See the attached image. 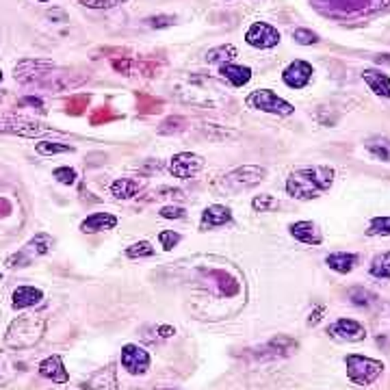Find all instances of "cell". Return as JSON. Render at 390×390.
Here are the masks:
<instances>
[{
    "mask_svg": "<svg viewBox=\"0 0 390 390\" xmlns=\"http://www.w3.org/2000/svg\"><path fill=\"white\" fill-rule=\"evenodd\" d=\"M176 96L187 104L208 108H217L226 102V89L215 78H208L204 74L187 76L180 85H176Z\"/></svg>",
    "mask_w": 390,
    "mask_h": 390,
    "instance_id": "6da1fadb",
    "label": "cell"
},
{
    "mask_svg": "<svg viewBox=\"0 0 390 390\" xmlns=\"http://www.w3.org/2000/svg\"><path fill=\"white\" fill-rule=\"evenodd\" d=\"M334 182V170L332 167H306L297 170L287 180V191L295 200H313L319 198L323 191H327Z\"/></svg>",
    "mask_w": 390,
    "mask_h": 390,
    "instance_id": "7a4b0ae2",
    "label": "cell"
},
{
    "mask_svg": "<svg viewBox=\"0 0 390 390\" xmlns=\"http://www.w3.org/2000/svg\"><path fill=\"white\" fill-rule=\"evenodd\" d=\"M46 317L26 313L13 319L5 334V345L9 349H31L35 347L46 334Z\"/></svg>",
    "mask_w": 390,
    "mask_h": 390,
    "instance_id": "3957f363",
    "label": "cell"
},
{
    "mask_svg": "<svg viewBox=\"0 0 390 390\" xmlns=\"http://www.w3.org/2000/svg\"><path fill=\"white\" fill-rule=\"evenodd\" d=\"M345 365H347V375L356 386H371L384 373V365L379 360L358 356V353H349L345 358Z\"/></svg>",
    "mask_w": 390,
    "mask_h": 390,
    "instance_id": "277c9868",
    "label": "cell"
},
{
    "mask_svg": "<svg viewBox=\"0 0 390 390\" xmlns=\"http://www.w3.org/2000/svg\"><path fill=\"white\" fill-rule=\"evenodd\" d=\"M265 178H267L265 167L243 165V167H237V170H232L230 174L224 176V180H221V189L234 195V193H241V191H247V189L260 184Z\"/></svg>",
    "mask_w": 390,
    "mask_h": 390,
    "instance_id": "5b68a950",
    "label": "cell"
},
{
    "mask_svg": "<svg viewBox=\"0 0 390 390\" xmlns=\"http://www.w3.org/2000/svg\"><path fill=\"white\" fill-rule=\"evenodd\" d=\"M0 132L20 134V137H44V134H61L52 126H46L42 122L29 120V118H15V115H3L0 118Z\"/></svg>",
    "mask_w": 390,
    "mask_h": 390,
    "instance_id": "8992f818",
    "label": "cell"
},
{
    "mask_svg": "<svg viewBox=\"0 0 390 390\" xmlns=\"http://www.w3.org/2000/svg\"><path fill=\"white\" fill-rule=\"evenodd\" d=\"M247 106L265 111V113H271V115H280V118H287L293 113V104H289L287 100H282L280 96H275L269 89H258V92L249 94Z\"/></svg>",
    "mask_w": 390,
    "mask_h": 390,
    "instance_id": "52a82bcc",
    "label": "cell"
},
{
    "mask_svg": "<svg viewBox=\"0 0 390 390\" xmlns=\"http://www.w3.org/2000/svg\"><path fill=\"white\" fill-rule=\"evenodd\" d=\"M204 167V158L193 152H180L170 161V174L180 180H189Z\"/></svg>",
    "mask_w": 390,
    "mask_h": 390,
    "instance_id": "ba28073f",
    "label": "cell"
},
{
    "mask_svg": "<svg viewBox=\"0 0 390 390\" xmlns=\"http://www.w3.org/2000/svg\"><path fill=\"white\" fill-rule=\"evenodd\" d=\"M50 70H54L52 61H46V59H22L13 68V76H15V80L24 82V85H29V82H35V80L48 76Z\"/></svg>",
    "mask_w": 390,
    "mask_h": 390,
    "instance_id": "9c48e42d",
    "label": "cell"
},
{
    "mask_svg": "<svg viewBox=\"0 0 390 390\" xmlns=\"http://www.w3.org/2000/svg\"><path fill=\"white\" fill-rule=\"evenodd\" d=\"M122 367L126 369V373L130 375H144L150 369V353L139 347V345H124L122 349Z\"/></svg>",
    "mask_w": 390,
    "mask_h": 390,
    "instance_id": "30bf717a",
    "label": "cell"
},
{
    "mask_svg": "<svg viewBox=\"0 0 390 390\" xmlns=\"http://www.w3.org/2000/svg\"><path fill=\"white\" fill-rule=\"evenodd\" d=\"M245 42L254 48L265 50V48H273V46L280 44V33H277L267 22H254L245 33Z\"/></svg>",
    "mask_w": 390,
    "mask_h": 390,
    "instance_id": "8fae6325",
    "label": "cell"
},
{
    "mask_svg": "<svg viewBox=\"0 0 390 390\" xmlns=\"http://www.w3.org/2000/svg\"><path fill=\"white\" fill-rule=\"evenodd\" d=\"M327 334L332 339L336 341H347V343H356V341H362L367 336L365 327H362L358 321L353 319H339L336 323H332L327 327Z\"/></svg>",
    "mask_w": 390,
    "mask_h": 390,
    "instance_id": "7c38bea8",
    "label": "cell"
},
{
    "mask_svg": "<svg viewBox=\"0 0 390 390\" xmlns=\"http://www.w3.org/2000/svg\"><path fill=\"white\" fill-rule=\"evenodd\" d=\"M282 78H284V82L291 89H303L310 82V78H313V65L306 63V61H293L284 70Z\"/></svg>",
    "mask_w": 390,
    "mask_h": 390,
    "instance_id": "4fadbf2b",
    "label": "cell"
},
{
    "mask_svg": "<svg viewBox=\"0 0 390 390\" xmlns=\"http://www.w3.org/2000/svg\"><path fill=\"white\" fill-rule=\"evenodd\" d=\"M232 221V210L228 206H221V204H213L202 213L200 219V228L202 230H215L219 226H226Z\"/></svg>",
    "mask_w": 390,
    "mask_h": 390,
    "instance_id": "5bb4252c",
    "label": "cell"
},
{
    "mask_svg": "<svg viewBox=\"0 0 390 390\" xmlns=\"http://www.w3.org/2000/svg\"><path fill=\"white\" fill-rule=\"evenodd\" d=\"M37 369H39V375L42 377H46V379H50L54 384H65L70 379V375H68V371L63 367L61 356H48L46 360L39 362Z\"/></svg>",
    "mask_w": 390,
    "mask_h": 390,
    "instance_id": "9a60e30c",
    "label": "cell"
},
{
    "mask_svg": "<svg viewBox=\"0 0 390 390\" xmlns=\"http://www.w3.org/2000/svg\"><path fill=\"white\" fill-rule=\"evenodd\" d=\"M118 226V217L111 213H94L80 224V232L85 234H96L104 230H113Z\"/></svg>",
    "mask_w": 390,
    "mask_h": 390,
    "instance_id": "2e32d148",
    "label": "cell"
},
{
    "mask_svg": "<svg viewBox=\"0 0 390 390\" xmlns=\"http://www.w3.org/2000/svg\"><path fill=\"white\" fill-rule=\"evenodd\" d=\"M44 299V291L35 289V287H18L11 295V306L15 310H26L33 308V306L42 303Z\"/></svg>",
    "mask_w": 390,
    "mask_h": 390,
    "instance_id": "e0dca14e",
    "label": "cell"
},
{
    "mask_svg": "<svg viewBox=\"0 0 390 390\" xmlns=\"http://www.w3.org/2000/svg\"><path fill=\"white\" fill-rule=\"evenodd\" d=\"M289 230L297 241H301L306 245H319L323 241V234L315 221H297V224H293Z\"/></svg>",
    "mask_w": 390,
    "mask_h": 390,
    "instance_id": "ac0fdd59",
    "label": "cell"
},
{
    "mask_svg": "<svg viewBox=\"0 0 390 390\" xmlns=\"http://www.w3.org/2000/svg\"><path fill=\"white\" fill-rule=\"evenodd\" d=\"M115 388H118V377L113 367L100 369L87 382H82V390H115Z\"/></svg>",
    "mask_w": 390,
    "mask_h": 390,
    "instance_id": "d6986e66",
    "label": "cell"
},
{
    "mask_svg": "<svg viewBox=\"0 0 390 390\" xmlns=\"http://www.w3.org/2000/svg\"><path fill=\"white\" fill-rule=\"evenodd\" d=\"M146 180H137V178H118L113 184H111V195L115 200H130L134 195L144 189Z\"/></svg>",
    "mask_w": 390,
    "mask_h": 390,
    "instance_id": "ffe728a7",
    "label": "cell"
},
{
    "mask_svg": "<svg viewBox=\"0 0 390 390\" xmlns=\"http://www.w3.org/2000/svg\"><path fill=\"white\" fill-rule=\"evenodd\" d=\"M219 74L224 76L232 87H243L249 82V78H252V70L243 68V65H232V63L219 65Z\"/></svg>",
    "mask_w": 390,
    "mask_h": 390,
    "instance_id": "44dd1931",
    "label": "cell"
},
{
    "mask_svg": "<svg viewBox=\"0 0 390 390\" xmlns=\"http://www.w3.org/2000/svg\"><path fill=\"white\" fill-rule=\"evenodd\" d=\"M297 349V343L287 339V336H277L273 341H269L265 347H260L258 356H269V358H277V356H289Z\"/></svg>",
    "mask_w": 390,
    "mask_h": 390,
    "instance_id": "7402d4cb",
    "label": "cell"
},
{
    "mask_svg": "<svg viewBox=\"0 0 390 390\" xmlns=\"http://www.w3.org/2000/svg\"><path fill=\"white\" fill-rule=\"evenodd\" d=\"M365 82L371 87V92H375L377 96H384V98H390V78L377 70H367L362 74Z\"/></svg>",
    "mask_w": 390,
    "mask_h": 390,
    "instance_id": "603a6c76",
    "label": "cell"
},
{
    "mask_svg": "<svg viewBox=\"0 0 390 390\" xmlns=\"http://www.w3.org/2000/svg\"><path fill=\"white\" fill-rule=\"evenodd\" d=\"M50 247H52V239L46 234V232H39L35 239H31L29 243H26L22 247V252L29 256V260H33V256H44L50 252Z\"/></svg>",
    "mask_w": 390,
    "mask_h": 390,
    "instance_id": "cb8c5ba5",
    "label": "cell"
},
{
    "mask_svg": "<svg viewBox=\"0 0 390 390\" xmlns=\"http://www.w3.org/2000/svg\"><path fill=\"white\" fill-rule=\"evenodd\" d=\"M327 267L339 271V273H349L353 271V267L358 265V256L356 254H347V252H339V254H329L325 258Z\"/></svg>",
    "mask_w": 390,
    "mask_h": 390,
    "instance_id": "d4e9b609",
    "label": "cell"
},
{
    "mask_svg": "<svg viewBox=\"0 0 390 390\" xmlns=\"http://www.w3.org/2000/svg\"><path fill=\"white\" fill-rule=\"evenodd\" d=\"M20 373V365L9 356V353H0V388L11 384Z\"/></svg>",
    "mask_w": 390,
    "mask_h": 390,
    "instance_id": "484cf974",
    "label": "cell"
},
{
    "mask_svg": "<svg viewBox=\"0 0 390 390\" xmlns=\"http://www.w3.org/2000/svg\"><path fill=\"white\" fill-rule=\"evenodd\" d=\"M367 150L371 152L373 158L390 163V139H386V137L369 139V141H367Z\"/></svg>",
    "mask_w": 390,
    "mask_h": 390,
    "instance_id": "4316f807",
    "label": "cell"
},
{
    "mask_svg": "<svg viewBox=\"0 0 390 390\" xmlns=\"http://www.w3.org/2000/svg\"><path fill=\"white\" fill-rule=\"evenodd\" d=\"M237 57V48L234 46H219L206 52V61L208 63H219V65H226Z\"/></svg>",
    "mask_w": 390,
    "mask_h": 390,
    "instance_id": "83f0119b",
    "label": "cell"
},
{
    "mask_svg": "<svg viewBox=\"0 0 390 390\" xmlns=\"http://www.w3.org/2000/svg\"><path fill=\"white\" fill-rule=\"evenodd\" d=\"M37 154L42 156H54V154H65V152H74V146L70 144H59V141H39L35 146Z\"/></svg>",
    "mask_w": 390,
    "mask_h": 390,
    "instance_id": "f1b7e54d",
    "label": "cell"
},
{
    "mask_svg": "<svg viewBox=\"0 0 390 390\" xmlns=\"http://www.w3.org/2000/svg\"><path fill=\"white\" fill-rule=\"evenodd\" d=\"M371 275L373 277H379V280H388V277H390V252L373 258V263H371Z\"/></svg>",
    "mask_w": 390,
    "mask_h": 390,
    "instance_id": "f546056e",
    "label": "cell"
},
{
    "mask_svg": "<svg viewBox=\"0 0 390 390\" xmlns=\"http://www.w3.org/2000/svg\"><path fill=\"white\" fill-rule=\"evenodd\" d=\"M126 256L128 258H148V256H154V247L148 241H139V243H132L130 247H126Z\"/></svg>",
    "mask_w": 390,
    "mask_h": 390,
    "instance_id": "4dcf8cb0",
    "label": "cell"
},
{
    "mask_svg": "<svg viewBox=\"0 0 390 390\" xmlns=\"http://www.w3.org/2000/svg\"><path fill=\"white\" fill-rule=\"evenodd\" d=\"M367 234L369 237H388L390 234V217H373Z\"/></svg>",
    "mask_w": 390,
    "mask_h": 390,
    "instance_id": "1f68e13d",
    "label": "cell"
},
{
    "mask_svg": "<svg viewBox=\"0 0 390 390\" xmlns=\"http://www.w3.org/2000/svg\"><path fill=\"white\" fill-rule=\"evenodd\" d=\"M280 204H277V200L273 198V195H269V193H263V195H256V198L252 200V208L256 210V213H269V210H273V208H277Z\"/></svg>",
    "mask_w": 390,
    "mask_h": 390,
    "instance_id": "d6a6232c",
    "label": "cell"
},
{
    "mask_svg": "<svg viewBox=\"0 0 390 390\" xmlns=\"http://www.w3.org/2000/svg\"><path fill=\"white\" fill-rule=\"evenodd\" d=\"M184 126H187V120H182V118H167V120L158 126V132H161V134H174V132L184 130Z\"/></svg>",
    "mask_w": 390,
    "mask_h": 390,
    "instance_id": "836d02e7",
    "label": "cell"
},
{
    "mask_svg": "<svg viewBox=\"0 0 390 390\" xmlns=\"http://www.w3.org/2000/svg\"><path fill=\"white\" fill-rule=\"evenodd\" d=\"M349 299L356 303V306H371L375 303V295L371 291H365V289H351L349 291Z\"/></svg>",
    "mask_w": 390,
    "mask_h": 390,
    "instance_id": "e575fe53",
    "label": "cell"
},
{
    "mask_svg": "<svg viewBox=\"0 0 390 390\" xmlns=\"http://www.w3.org/2000/svg\"><path fill=\"white\" fill-rule=\"evenodd\" d=\"M158 241H161V247L170 252V249H174V247L180 243V234L174 232V230H163V232L158 234Z\"/></svg>",
    "mask_w": 390,
    "mask_h": 390,
    "instance_id": "d590c367",
    "label": "cell"
},
{
    "mask_svg": "<svg viewBox=\"0 0 390 390\" xmlns=\"http://www.w3.org/2000/svg\"><path fill=\"white\" fill-rule=\"evenodd\" d=\"M52 176L57 178L61 184H74L76 182V172L72 170V167H57V170L52 172Z\"/></svg>",
    "mask_w": 390,
    "mask_h": 390,
    "instance_id": "8d00e7d4",
    "label": "cell"
},
{
    "mask_svg": "<svg viewBox=\"0 0 390 390\" xmlns=\"http://www.w3.org/2000/svg\"><path fill=\"white\" fill-rule=\"evenodd\" d=\"M293 39L297 44H301V46H310V44H317L319 42V35L313 33V31H308V29H297L293 33Z\"/></svg>",
    "mask_w": 390,
    "mask_h": 390,
    "instance_id": "74e56055",
    "label": "cell"
},
{
    "mask_svg": "<svg viewBox=\"0 0 390 390\" xmlns=\"http://www.w3.org/2000/svg\"><path fill=\"white\" fill-rule=\"evenodd\" d=\"M126 3V0H82L80 5H85L89 9H111V7H118Z\"/></svg>",
    "mask_w": 390,
    "mask_h": 390,
    "instance_id": "f35d334b",
    "label": "cell"
},
{
    "mask_svg": "<svg viewBox=\"0 0 390 390\" xmlns=\"http://www.w3.org/2000/svg\"><path fill=\"white\" fill-rule=\"evenodd\" d=\"M163 219H182L187 215V210L182 206H163L158 213Z\"/></svg>",
    "mask_w": 390,
    "mask_h": 390,
    "instance_id": "ab89813d",
    "label": "cell"
},
{
    "mask_svg": "<svg viewBox=\"0 0 390 390\" xmlns=\"http://www.w3.org/2000/svg\"><path fill=\"white\" fill-rule=\"evenodd\" d=\"M146 22L150 26H156V29H163V26H172L174 24V18L172 15H158V18H148Z\"/></svg>",
    "mask_w": 390,
    "mask_h": 390,
    "instance_id": "60d3db41",
    "label": "cell"
},
{
    "mask_svg": "<svg viewBox=\"0 0 390 390\" xmlns=\"http://www.w3.org/2000/svg\"><path fill=\"white\" fill-rule=\"evenodd\" d=\"M20 104H29V106H35L37 111H44V102L39 98H24Z\"/></svg>",
    "mask_w": 390,
    "mask_h": 390,
    "instance_id": "b9f144b4",
    "label": "cell"
},
{
    "mask_svg": "<svg viewBox=\"0 0 390 390\" xmlns=\"http://www.w3.org/2000/svg\"><path fill=\"white\" fill-rule=\"evenodd\" d=\"M158 332H161V336H172V334H176V329L174 327H170V325H163V327H158Z\"/></svg>",
    "mask_w": 390,
    "mask_h": 390,
    "instance_id": "7bdbcfd3",
    "label": "cell"
},
{
    "mask_svg": "<svg viewBox=\"0 0 390 390\" xmlns=\"http://www.w3.org/2000/svg\"><path fill=\"white\" fill-rule=\"evenodd\" d=\"M0 80H3V72H0Z\"/></svg>",
    "mask_w": 390,
    "mask_h": 390,
    "instance_id": "ee69618b",
    "label": "cell"
},
{
    "mask_svg": "<svg viewBox=\"0 0 390 390\" xmlns=\"http://www.w3.org/2000/svg\"><path fill=\"white\" fill-rule=\"evenodd\" d=\"M39 3H48V0H39Z\"/></svg>",
    "mask_w": 390,
    "mask_h": 390,
    "instance_id": "f6af8a7d",
    "label": "cell"
}]
</instances>
